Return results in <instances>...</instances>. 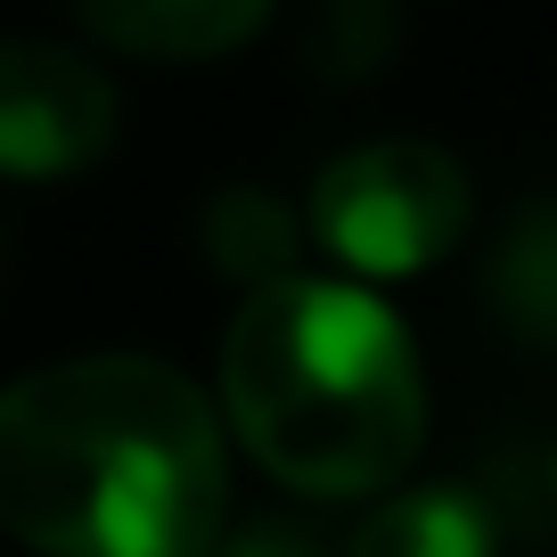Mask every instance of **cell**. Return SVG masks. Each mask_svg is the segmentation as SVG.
Instances as JSON below:
<instances>
[{
    "mask_svg": "<svg viewBox=\"0 0 557 557\" xmlns=\"http://www.w3.org/2000/svg\"><path fill=\"white\" fill-rule=\"evenodd\" d=\"M222 426L181 369L90 352L0 385V533L41 557H206Z\"/></svg>",
    "mask_w": 557,
    "mask_h": 557,
    "instance_id": "6da1fadb",
    "label": "cell"
},
{
    "mask_svg": "<svg viewBox=\"0 0 557 557\" xmlns=\"http://www.w3.org/2000/svg\"><path fill=\"white\" fill-rule=\"evenodd\" d=\"M74 17L107 50L189 66V58H222L238 41H255V25L271 17V0H74Z\"/></svg>",
    "mask_w": 557,
    "mask_h": 557,
    "instance_id": "5b68a950",
    "label": "cell"
},
{
    "mask_svg": "<svg viewBox=\"0 0 557 557\" xmlns=\"http://www.w3.org/2000/svg\"><path fill=\"white\" fill-rule=\"evenodd\" d=\"M222 401L246 451L296 492H377L426 435L410 329L336 278H271L238 304Z\"/></svg>",
    "mask_w": 557,
    "mask_h": 557,
    "instance_id": "7a4b0ae2",
    "label": "cell"
},
{
    "mask_svg": "<svg viewBox=\"0 0 557 557\" xmlns=\"http://www.w3.org/2000/svg\"><path fill=\"white\" fill-rule=\"evenodd\" d=\"M549 484H557V468H549Z\"/></svg>",
    "mask_w": 557,
    "mask_h": 557,
    "instance_id": "30bf717a",
    "label": "cell"
},
{
    "mask_svg": "<svg viewBox=\"0 0 557 557\" xmlns=\"http://www.w3.org/2000/svg\"><path fill=\"white\" fill-rule=\"evenodd\" d=\"M206 255H213V271H230L255 296L271 278H296L287 271L296 262V222H287V206L271 189H222L206 206Z\"/></svg>",
    "mask_w": 557,
    "mask_h": 557,
    "instance_id": "ba28073f",
    "label": "cell"
},
{
    "mask_svg": "<svg viewBox=\"0 0 557 557\" xmlns=\"http://www.w3.org/2000/svg\"><path fill=\"white\" fill-rule=\"evenodd\" d=\"M206 557H329V541L304 533V524H246V533L213 541Z\"/></svg>",
    "mask_w": 557,
    "mask_h": 557,
    "instance_id": "9c48e42d",
    "label": "cell"
},
{
    "mask_svg": "<svg viewBox=\"0 0 557 557\" xmlns=\"http://www.w3.org/2000/svg\"><path fill=\"white\" fill-rule=\"evenodd\" d=\"M345 557H500L484 500L459 484H418L401 500H385L377 517L352 533Z\"/></svg>",
    "mask_w": 557,
    "mask_h": 557,
    "instance_id": "8992f818",
    "label": "cell"
},
{
    "mask_svg": "<svg viewBox=\"0 0 557 557\" xmlns=\"http://www.w3.org/2000/svg\"><path fill=\"white\" fill-rule=\"evenodd\" d=\"M115 148V83L66 41H0V173L58 181Z\"/></svg>",
    "mask_w": 557,
    "mask_h": 557,
    "instance_id": "277c9868",
    "label": "cell"
},
{
    "mask_svg": "<svg viewBox=\"0 0 557 557\" xmlns=\"http://www.w3.org/2000/svg\"><path fill=\"white\" fill-rule=\"evenodd\" d=\"M468 164L435 139H369L312 181V238L361 278L435 271L468 238Z\"/></svg>",
    "mask_w": 557,
    "mask_h": 557,
    "instance_id": "3957f363",
    "label": "cell"
},
{
    "mask_svg": "<svg viewBox=\"0 0 557 557\" xmlns=\"http://www.w3.org/2000/svg\"><path fill=\"white\" fill-rule=\"evenodd\" d=\"M492 312L508 320V336L557 352V197L524 206L492 246Z\"/></svg>",
    "mask_w": 557,
    "mask_h": 557,
    "instance_id": "52a82bcc",
    "label": "cell"
}]
</instances>
